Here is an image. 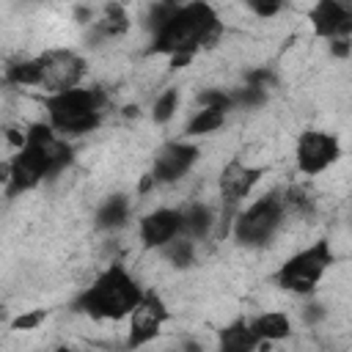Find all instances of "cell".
<instances>
[{"instance_id": "1", "label": "cell", "mask_w": 352, "mask_h": 352, "mask_svg": "<svg viewBox=\"0 0 352 352\" xmlns=\"http://www.w3.org/2000/svg\"><path fill=\"white\" fill-rule=\"evenodd\" d=\"M220 36V19L212 6L206 3H190L176 6V11L165 19L162 28L154 30L151 52L170 55V63H187L198 47L212 44Z\"/></svg>"}, {"instance_id": "2", "label": "cell", "mask_w": 352, "mask_h": 352, "mask_svg": "<svg viewBox=\"0 0 352 352\" xmlns=\"http://www.w3.org/2000/svg\"><path fill=\"white\" fill-rule=\"evenodd\" d=\"M72 160V148L66 140L55 138L47 124H33L25 132V143L8 162V192L33 190L41 179L55 176Z\"/></svg>"}, {"instance_id": "3", "label": "cell", "mask_w": 352, "mask_h": 352, "mask_svg": "<svg viewBox=\"0 0 352 352\" xmlns=\"http://www.w3.org/2000/svg\"><path fill=\"white\" fill-rule=\"evenodd\" d=\"M143 289L138 286V280L126 272L124 264H110L80 297H77V308L94 319H110L118 322L124 316L132 314V308L140 302Z\"/></svg>"}, {"instance_id": "4", "label": "cell", "mask_w": 352, "mask_h": 352, "mask_svg": "<svg viewBox=\"0 0 352 352\" xmlns=\"http://www.w3.org/2000/svg\"><path fill=\"white\" fill-rule=\"evenodd\" d=\"M104 94L96 88H69L60 94H50L44 99L50 129L63 135H82L91 132L102 118Z\"/></svg>"}, {"instance_id": "5", "label": "cell", "mask_w": 352, "mask_h": 352, "mask_svg": "<svg viewBox=\"0 0 352 352\" xmlns=\"http://www.w3.org/2000/svg\"><path fill=\"white\" fill-rule=\"evenodd\" d=\"M283 220H286L283 195L280 192H267L236 214L234 236L245 248H258V245H267L275 236V231L283 226Z\"/></svg>"}, {"instance_id": "6", "label": "cell", "mask_w": 352, "mask_h": 352, "mask_svg": "<svg viewBox=\"0 0 352 352\" xmlns=\"http://www.w3.org/2000/svg\"><path fill=\"white\" fill-rule=\"evenodd\" d=\"M333 264V250L324 239L314 242L311 248L294 253L292 258L283 261V267L278 270L275 280L280 289L294 292V294H308L316 289V283L324 278V272Z\"/></svg>"}, {"instance_id": "7", "label": "cell", "mask_w": 352, "mask_h": 352, "mask_svg": "<svg viewBox=\"0 0 352 352\" xmlns=\"http://www.w3.org/2000/svg\"><path fill=\"white\" fill-rule=\"evenodd\" d=\"M33 60H36V74H38L36 88H44L50 94L77 88V82L85 74V60L72 50H50Z\"/></svg>"}, {"instance_id": "8", "label": "cell", "mask_w": 352, "mask_h": 352, "mask_svg": "<svg viewBox=\"0 0 352 352\" xmlns=\"http://www.w3.org/2000/svg\"><path fill=\"white\" fill-rule=\"evenodd\" d=\"M165 319H168V308H165L162 297L154 294V292H143L140 302H138V305L132 308V314H129L126 346H129V349H138V346L154 341L157 333L162 330Z\"/></svg>"}, {"instance_id": "9", "label": "cell", "mask_w": 352, "mask_h": 352, "mask_svg": "<svg viewBox=\"0 0 352 352\" xmlns=\"http://www.w3.org/2000/svg\"><path fill=\"white\" fill-rule=\"evenodd\" d=\"M341 154L338 138L330 132H319V129H308L300 135L297 140V168L305 176H316L322 170H327Z\"/></svg>"}, {"instance_id": "10", "label": "cell", "mask_w": 352, "mask_h": 352, "mask_svg": "<svg viewBox=\"0 0 352 352\" xmlns=\"http://www.w3.org/2000/svg\"><path fill=\"white\" fill-rule=\"evenodd\" d=\"M261 179L258 168L245 165L242 160H231L223 173H220V195L226 204V217L234 214V209L242 204V198H248V192L253 190V184Z\"/></svg>"}, {"instance_id": "11", "label": "cell", "mask_w": 352, "mask_h": 352, "mask_svg": "<svg viewBox=\"0 0 352 352\" xmlns=\"http://www.w3.org/2000/svg\"><path fill=\"white\" fill-rule=\"evenodd\" d=\"M195 160H198V148L195 146H190V143H168V146H162L157 151L154 168H151L148 176L154 179V184L157 182H176L192 168Z\"/></svg>"}, {"instance_id": "12", "label": "cell", "mask_w": 352, "mask_h": 352, "mask_svg": "<svg viewBox=\"0 0 352 352\" xmlns=\"http://www.w3.org/2000/svg\"><path fill=\"white\" fill-rule=\"evenodd\" d=\"M314 30L324 38H349L352 33V11L338 0H322L311 8Z\"/></svg>"}, {"instance_id": "13", "label": "cell", "mask_w": 352, "mask_h": 352, "mask_svg": "<svg viewBox=\"0 0 352 352\" xmlns=\"http://www.w3.org/2000/svg\"><path fill=\"white\" fill-rule=\"evenodd\" d=\"M182 236V209H154L140 220V239L148 248H165Z\"/></svg>"}, {"instance_id": "14", "label": "cell", "mask_w": 352, "mask_h": 352, "mask_svg": "<svg viewBox=\"0 0 352 352\" xmlns=\"http://www.w3.org/2000/svg\"><path fill=\"white\" fill-rule=\"evenodd\" d=\"M258 336L253 333L250 322H231L228 327L220 330V352H256Z\"/></svg>"}, {"instance_id": "15", "label": "cell", "mask_w": 352, "mask_h": 352, "mask_svg": "<svg viewBox=\"0 0 352 352\" xmlns=\"http://www.w3.org/2000/svg\"><path fill=\"white\" fill-rule=\"evenodd\" d=\"M214 226V214L206 204H190L182 212V234L187 239H204Z\"/></svg>"}, {"instance_id": "16", "label": "cell", "mask_w": 352, "mask_h": 352, "mask_svg": "<svg viewBox=\"0 0 352 352\" xmlns=\"http://www.w3.org/2000/svg\"><path fill=\"white\" fill-rule=\"evenodd\" d=\"M250 327L258 336V341H280L292 333V319L283 311H267V314L256 316L250 322Z\"/></svg>"}, {"instance_id": "17", "label": "cell", "mask_w": 352, "mask_h": 352, "mask_svg": "<svg viewBox=\"0 0 352 352\" xmlns=\"http://www.w3.org/2000/svg\"><path fill=\"white\" fill-rule=\"evenodd\" d=\"M129 220V198L126 195H110L99 212H96V226L99 228H121Z\"/></svg>"}, {"instance_id": "18", "label": "cell", "mask_w": 352, "mask_h": 352, "mask_svg": "<svg viewBox=\"0 0 352 352\" xmlns=\"http://www.w3.org/2000/svg\"><path fill=\"white\" fill-rule=\"evenodd\" d=\"M223 121H226V110H220V107H201V110L190 118L187 135H206V132H214V129L223 126Z\"/></svg>"}, {"instance_id": "19", "label": "cell", "mask_w": 352, "mask_h": 352, "mask_svg": "<svg viewBox=\"0 0 352 352\" xmlns=\"http://www.w3.org/2000/svg\"><path fill=\"white\" fill-rule=\"evenodd\" d=\"M165 256H168V261L173 267L184 270V267H190L195 261V242L187 239V236H176L173 242L165 245Z\"/></svg>"}, {"instance_id": "20", "label": "cell", "mask_w": 352, "mask_h": 352, "mask_svg": "<svg viewBox=\"0 0 352 352\" xmlns=\"http://www.w3.org/2000/svg\"><path fill=\"white\" fill-rule=\"evenodd\" d=\"M176 107H179V91H176V88H168V91H162V94L157 96L151 116H154V121H157V124H165V121H170V118H173Z\"/></svg>"}, {"instance_id": "21", "label": "cell", "mask_w": 352, "mask_h": 352, "mask_svg": "<svg viewBox=\"0 0 352 352\" xmlns=\"http://www.w3.org/2000/svg\"><path fill=\"white\" fill-rule=\"evenodd\" d=\"M44 311H33V314H25V316H19V319H14V327L16 330H33L38 322H44Z\"/></svg>"}, {"instance_id": "22", "label": "cell", "mask_w": 352, "mask_h": 352, "mask_svg": "<svg viewBox=\"0 0 352 352\" xmlns=\"http://www.w3.org/2000/svg\"><path fill=\"white\" fill-rule=\"evenodd\" d=\"M250 8L258 14V16H272L280 11V3H250Z\"/></svg>"}, {"instance_id": "23", "label": "cell", "mask_w": 352, "mask_h": 352, "mask_svg": "<svg viewBox=\"0 0 352 352\" xmlns=\"http://www.w3.org/2000/svg\"><path fill=\"white\" fill-rule=\"evenodd\" d=\"M179 352H204V346L198 344V341H192V338H187L184 344H182V349Z\"/></svg>"}, {"instance_id": "24", "label": "cell", "mask_w": 352, "mask_h": 352, "mask_svg": "<svg viewBox=\"0 0 352 352\" xmlns=\"http://www.w3.org/2000/svg\"><path fill=\"white\" fill-rule=\"evenodd\" d=\"M58 352H77V349H69V346H60Z\"/></svg>"}, {"instance_id": "25", "label": "cell", "mask_w": 352, "mask_h": 352, "mask_svg": "<svg viewBox=\"0 0 352 352\" xmlns=\"http://www.w3.org/2000/svg\"><path fill=\"white\" fill-rule=\"evenodd\" d=\"M3 319H6V311H3V308H0V322H3Z\"/></svg>"}]
</instances>
